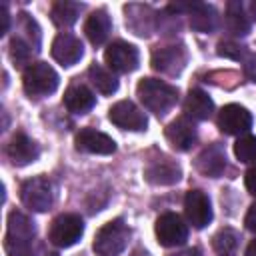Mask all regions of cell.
Segmentation results:
<instances>
[{
	"label": "cell",
	"instance_id": "obj_23",
	"mask_svg": "<svg viewBox=\"0 0 256 256\" xmlns=\"http://www.w3.org/2000/svg\"><path fill=\"white\" fill-rule=\"evenodd\" d=\"M226 26L236 36H246L250 32V20L244 12L242 2H238V0L228 2V6H226Z\"/></svg>",
	"mask_w": 256,
	"mask_h": 256
},
{
	"label": "cell",
	"instance_id": "obj_29",
	"mask_svg": "<svg viewBox=\"0 0 256 256\" xmlns=\"http://www.w3.org/2000/svg\"><path fill=\"white\" fill-rule=\"evenodd\" d=\"M218 54L220 56H226V58L240 60L242 54H244V48L240 44H234V42H220L218 44Z\"/></svg>",
	"mask_w": 256,
	"mask_h": 256
},
{
	"label": "cell",
	"instance_id": "obj_11",
	"mask_svg": "<svg viewBox=\"0 0 256 256\" xmlns=\"http://www.w3.org/2000/svg\"><path fill=\"white\" fill-rule=\"evenodd\" d=\"M250 126H252V116L240 104H226L218 114V128L224 134H230V136L242 134V132H248Z\"/></svg>",
	"mask_w": 256,
	"mask_h": 256
},
{
	"label": "cell",
	"instance_id": "obj_31",
	"mask_svg": "<svg viewBox=\"0 0 256 256\" xmlns=\"http://www.w3.org/2000/svg\"><path fill=\"white\" fill-rule=\"evenodd\" d=\"M244 70H246V76H248L252 82H256V54H252V56L246 60Z\"/></svg>",
	"mask_w": 256,
	"mask_h": 256
},
{
	"label": "cell",
	"instance_id": "obj_33",
	"mask_svg": "<svg viewBox=\"0 0 256 256\" xmlns=\"http://www.w3.org/2000/svg\"><path fill=\"white\" fill-rule=\"evenodd\" d=\"M0 18H2L0 34H6V30H8V22H10V16H8V10H6V4H2V6H0Z\"/></svg>",
	"mask_w": 256,
	"mask_h": 256
},
{
	"label": "cell",
	"instance_id": "obj_5",
	"mask_svg": "<svg viewBox=\"0 0 256 256\" xmlns=\"http://www.w3.org/2000/svg\"><path fill=\"white\" fill-rule=\"evenodd\" d=\"M84 234V222L78 214H60L52 220L48 238L58 248H70L74 246Z\"/></svg>",
	"mask_w": 256,
	"mask_h": 256
},
{
	"label": "cell",
	"instance_id": "obj_26",
	"mask_svg": "<svg viewBox=\"0 0 256 256\" xmlns=\"http://www.w3.org/2000/svg\"><path fill=\"white\" fill-rule=\"evenodd\" d=\"M238 240H240L238 232H234L232 228H222V230H218V232L214 234L212 246H214V250H216L220 256H230V254L236 250Z\"/></svg>",
	"mask_w": 256,
	"mask_h": 256
},
{
	"label": "cell",
	"instance_id": "obj_21",
	"mask_svg": "<svg viewBox=\"0 0 256 256\" xmlns=\"http://www.w3.org/2000/svg\"><path fill=\"white\" fill-rule=\"evenodd\" d=\"M84 32L88 36V40L94 46H100L106 42L108 34H110V16L104 10H96L88 16L86 24H84Z\"/></svg>",
	"mask_w": 256,
	"mask_h": 256
},
{
	"label": "cell",
	"instance_id": "obj_8",
	"mask_svg": "<svg viewBox=\"0 0 256 256\" xmlns=\"http://www.w3.org/2000/svg\"><path fill=\"white\" fill-rule=\"evenodd\" d=\"M108 118L112 124H116L118 128L122 130H134V132H140L146 128L148 120H146V114L130 100H120L116 102L110 110H108Z\"/></svg>",
	"mask_w": 256,
	"mask_h": 256
},
{
	"label": "cell",
	"instance_id": "obj_14",
	"mask_svg": "<svg viewBox=\"0 0 256 256\" xmlns=\"http://www.w3.org/2000/svg\"><path fill=\"white\" fill-rule=\"evenodd\" d=\"M166 140L170 142V146L178 152H184L188 148H192V144L196 142V126L186 118H176L174 122H170L164 130Z\"/></svg>",
	"mask_w": 256,
	"mask_h": 256
},
{
	"label": "cell",
	"instance_id": "obj_10",
	"mask_svg": "<svg viewBox=\"0 0 256 256\" xmlns=\"http://www.w3.org/2000/svg\"><path fill=\"white\" fill-rule=\"evenodd\" d=\"M184 212L188 222L194 228H204L210 224L212 220V206H210V198L202 192V190H190L184 198Z\"/></svg>",
	"mask_w": 256,
	"mask_h": 256
},
{
	"label": "cell",
	"instance_id": "obj_3",
	"mask_svg": "<svg viewBox=\"0 0 256 256\" xmlns=\"http://www.w3.org/2000/svg\"><path fill=\"white\" fill-rule=\"evenodd\" d=\"M130 240V228L124 220L116 218L104 224L94 238V252L98 256H120Z\"/></svg>",
	"mask_w": 256,
	"mask_h": 256
},
{
	"label": "cell",
	"instance_id": "obj_32",
	"mask_svg": "<svg viewBox=\"0 0 256 256\" xmlns=\"http://www.w3.org/2000/svg\"><path fill=\"white\" fill-rule=\"evenodd\" d=\"M244 224H246L248 230L256 232V204L250 206V210H248V214H246V218H244Z\"/></svg>",
	"mask_w": 256,
	"mask_h": 256
},
{
	"label": "cell",
	"instance_id": "obj_36",
	"mask_svg": "<svg viewBox=\"0 0 256 256\" xmlns=\"http://www.w3.org/2000/svg\"><path fill=\"white\" fill-rule=\"evenodd\" d=\"M250 12H252V18L256 20V0H254V2L250 4Z\"/></svg>",
	"mask_w": 256,
	"mask_h": 256
},
{
	"label": "cell",
	"instance_id": "obj_27",
	"mask_svg": "<svg viewBox=\"0 0 256 256\" xmlns=\"http://www.w3.org/2000/svg\"><path fill=\"white\" fill-rule=\"evenodd\" d=\"M234 154L244 164H256V136H242L234 144Z\"/></svg>",
	"mask_w": 256,
	"mask_h": 256
},
{
	"label": "cell",
	"instance_id": "obj_22",
	"mask_svg": "<svg viewBox=\"0 0 256 256\" xmlns=\"http://www.w3.org/2000/svg\"><path fill=\"white\" fill-rule=\"evenodd\" d=\"M218 24V14H216V8L210 6V4H200V2H194L192 10H190V26L196 30V32H212Z\"/></svg>",
	"mask_w": 256,
	"mask_h": 256
},
{
	"label": "cell",
	"instance_id": "obj_19",
	"mask_svg": "<svg viewBox=\"0 0 256 256\" xmlns=\"http://www.w3.org/2000/svg\"><path fill=\"white\" fill-rule=\"evenodd\" d=\"M196 168L204 174V176H210V178H218L222 176L224 168H226V154L220 146H210V148H204L198 158H196Z\"/></svg>",
	"mask_w": 256,
	"mask_h": 256
},
{
	"label": "cell",
	"instance_id": "obj_34",
	"mask_svg": "<svg viewBox=\"0 0 256 256\" xmlns=\"http://www.w3.org/2000/svg\"><path fill=\"white\" fill-rule=\"evenodd\" d=\"M170 256H200V250L198 248H186V250L176 252V254H170Z\"/></svg>",
	"mask_w": 256,
	"mask_h": 256
},
{
	"label": "cell",
	"instance_id": "obj_6",
	"mask_svg": "<svg viewBox=\"0 0 256 256\" xmlns=\"http://www.w3.org/2000/svg\"><path fill=\"white\" fill-rule=\"evenodd\" d=\"M20 198L24 202L26 208L34 210V212H46L52 202H54V192H52V184L46 178H30L22 184L20 188Z\"/></svg>",
	"mask_w": 256,
	"mask_h": 256
},
{
	"label": "cell",
	"instance_id": "obj_15",
	"mask_svg": "<svg viewBox=\"0 0 256 256\" xmlns=\"http://www.w3.org/2000/svg\"><path fill=\"white\" fill-rule=\"evenodd\" d=\"M186 64V52L182 46H166L152 52V68L164 74H178Z\"/></svg>",
	"mask_w": 256,
	"mask_h": 256
},
{
	"label": "cell",
	"instance_id": "obj_2",
	"mask_svg": "<svg viewBox=\"0 0 256 256\" xmlns=\"http://www.w3.org/2000/svg\"><path fill=\"white\" fill-rule=\"evenodd\" d=\"M136 92H138L140 102L156 116H164L178 100V88H174L162 80H156V78L140 80Z\"/></svg>",
	"mask_w": 256,
	"mask_h": 256
},
{
	"label": "cell",
	"instance_id": "obj_30",
	"mask_svg": "<svg viewBox=\"0 0 256 256\" xmlns=\"http://www.w3.org/2000/svg\"><path fill=\"white\" fill-rule=\"evenodd\" d=\"M244 184H246V190H248L250 194L256 196V166H252V168L246 172V176H244Z\"/></svg>",
	"mask_w": 256,
	"mask_h": 256
},
{
	"label": "cell",
	"instance_id": "obj_4",
	"mask_svg": "<svg viewBox=\"0 0 256 256\" xmlns=\"http://www.w3.org/2000/svg\"><path fill=\"white\" fill-rule=\"evenodd\" d=\"M58 80L60 78L52 66H48L46 62H34L24 70L22 86L28 96L40 98L52 94L58 88Z\"/></svg>",
	"mask_w": 256,
	"mask_h": 256
},
{
	"label": "cell",
	"instance_id": "obj_35",
	"mask_svg": "<svg viewBox=\"0 0 256 256\" xmlns=\"http://www.w3.org/2000/svg\"><path fill=\"white\" fill-rule=\"evenodd\" d=\"M246 256H256V240H252L246 248Z\"/></svg>",
	"mask_w": 256,
	"mask_h": 256
},
{
	"label": "cell",
	"instance_id": "obj_24",
	"mask_svg": "<svg viewBox=\"0 0 256 256\" xmlns=\"http://www.w3.org/2000/svg\"><path fill=\"white\" fill-rule=\"evenodd\" d=\"M82 8H84V4L60 0V2H56V4L52 6V12H50L52 22H54L56 26H60V28H68V26H72V24L78 20Z\"/></svg>",
	"mask_w": 256,
	"mask_h": 256
},
{
	"label": "cell",
	"instance_id": "obj_9",
	"mask_svg": "<svg viewBox=\"0 0 256 256\" xmlns=\"http://www.w3.org/2000/svg\"><path fill=\"white\" fill-rule=\"evenodd\" d=\"M104 58H106V64L116 70V72H132L138 68V50L128 44V42H122V40H116L112 42L106 52H104Z\"/></svg>",
	"mask_w": 256,
	"mask_h": 256
},
{
	"label": "cell",
	"instance_id": "obj_16",
	"mask_svg": "<svg viewBox=\"0 0 256 256\" xmlns=\"http://www.w3.org/2000/svg\"><path fill=\"white\" fill-rule=\"evenodd\" d=\"M6 152H8V158H10L16 166H26V164L34 162V160L38 158V154H40L36 142L30 140V138H28L26 134H22V132H18V134L12 136V140H10L8 148H6Z\"/></svg>",
	"mask_w": 256,
	"mask_h": 256
},
{
	"label": "cell",
	"instance_id": "obj_25",
	"mask_svg": "<svg viewBox=\"0 0 256 256\" xmlns=\"http://www.w3.org/2000/svg\"><path fill=\"white\" fill-rule=\"evenodd\" d=\"M88 76H90L92 84L96 86V90H98L100 94H112V92L118 90V80H116V76H114L110 70H106L104 66L96 64V62L90 64Z\"/></svg>",
	"mask_w": 256,
	"mask_h": 256
},
{
	"label": "cell",
	"instance_id": "obj_13",
	"mask_svg": "<svg viewBox=\"0 0 256 256\" xmlns=\"http://www.w3.org/2000/svg\"><path fill=\"white\" fill-rule=\"evenodd\" d=\"M82 54H84L82 42H80L76 36L68 34V32H60V34L54 38V42H52V56H54V60H58L62 66H72V64H76V62L82 58Z\"/></svg>",
	"mask_w": 256,
	"mask_h": 256
},
{
	"label": "cell",
	"instance_id": "obj_12",
	"mask_svg": "<svg viewBox=\"0 0 256 256\" xmlns=\"http://www.w3.org/2000/svg\"><path fill=\"white\" fill-rule=\"evenodd\" d=\"M74 142H76V148L86 154H112L116 150L114 140L94 128H82L76 134Z\"/></svg>",
	"mask_w": 256,
	"mask_h": 256
},
{
	"label": "cell",
	"instance_id": "obj_7",
	"mask_svg": "<svg viewBox=\"0 0 256 256\" xmlns=\"http://www.w3.org/2000/svg\"><path fill=\"white\" fill-rule=\"evenodd\" d=\"M156 238L160 246H182L188 238V228L182 222V218L174 212H166L156 220Z\"/></svg>",
	"mask_w": 256,
	"mask_h": 256
},
{
	"label": "cell",
	"instance_id": "obj_28",
	"mask_svg": "<svg viewBox=\"0 0 256 256\" xmlns=\"http://www.w3.org/2000/svg\"><path fill=\"white\" fill-rule=\"evenodd\" d=\"M30 54H32L30 44H26L20 36H14L12 42H10V56H12V60L16 64H26L28 58H30Z\"/></svg>",
	"mask_w": 256,
	"mask_h": 256
},
{
	"label": "cell",
	"instance_id": "obj_17",
	"mask_svg": "<svg viewBox=\"0 0 256 256\" xmlns=\"http://www.w3.org/2000/svg\"><path fill=\"white\" fill-rule=\"evenodd\" d=\"M96 104L94 92L84 84H72L64 92V106L72 114H86Z\"/></svg>",
	"mask_w": 256,
	"mask_h": 256
},
{
	"label": "cell",
	"instance_id": "obj_1",
	"mask_svg": "<svg viewBox=\"0 0 256 256\" xmlns=\"http://www.w3.org/2000/svg\"><path fill=\"white\" fill-rule=\"evenodd\" d=\"M34 222L22 212L8 214V232L4 238V248L8 256H34Z\"/></svg>",
	"mask_w": 256,
	"mask_h": 256
},
{
	"label": "cell",
	"instance_id": "obj_20",
	"mask_svg": "<svg viewBox=\"0 0 256 256\" xmlns=\"http://www.w3.org/2000/svg\"><path fill=\"white\" fill-rule=\"evenodd\" d=\"M214 110V102L212 98L202 92V90H190L186 100H184V112H186V118H192V120H208L210 114Z\"/></svg>",
	"mask_w": 256,
	"mask_h": 256
},
{
	"label": "cell",
	"instance_id": "obj_18",
	"mask_svg": "<svg viewBox=\"0 0 256 256\" xmlns=\"http://www.w3.org/2000/svg\"><path fill=\"white\" fill-rule=\"evenodd\" d=\"M144 176L150 184H156V186H168V184H174L180 180V166L174 164L172 160H154L152 164L146 166L144 170Z\"/></svg>",
	"mask_w": 256,
	"mask_h": 256
}]
</instances>
